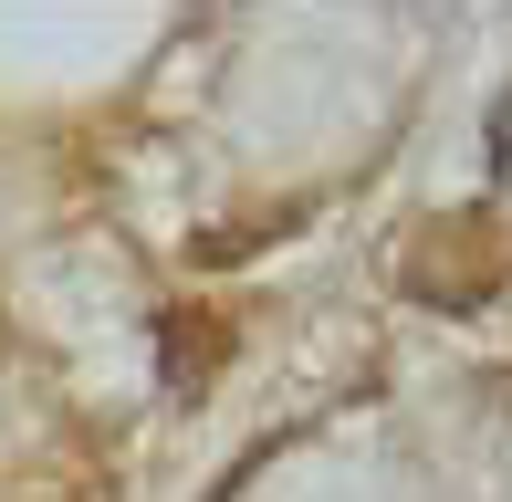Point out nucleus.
<instances>
[{
    "instance_id": "nucleus-1",
    "label": "nucleus",
    "mask_w": 512,
    "mask_h": 502,
    "mask_svg": "<svg viewBox=\"0 0 512 502\" xmlns=\"http://www.w3.org/2000/svg\"><path fill=\"white\" fill-rule=\"evenodd\" d=\"M398 283L418 293V304H439V314L492 304V293L512 283V220H502V210H450V220H429V231L398 251Z\"/></svg>"
},
{
    "instance_id": "nucleus-2",
    "label": "nucleus",
    "mask_w": 512,
    "mask_h": 502,
    "mask_svg": "<svg viewBox=\"0 0 512 502\" xmlns=\"http://www.w3.org/2000/svg\"><path fill=\"white\" fill-rule=\"evenodd\" d=\"M230 346H241V335H230V314H220V304H168V314H157V356H168V377H178V387H209Z\"/></svg>"
}]
</instances>
